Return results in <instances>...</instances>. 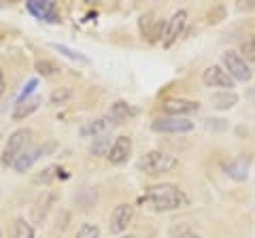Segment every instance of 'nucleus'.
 I'll list each match as a JSON object with an SVG mask.
<instances>
[{"mask_svg": "<svg viewBox=\"0 0 255 238\" xmlns=\"http://www.w3.org/2000/svg\"><path fill=\"white\" fill-rule=\"evenodd\" d=\"M41 98L38 96H32L28 100H21V102H15V111H13V119L15 121H21V119H26L28 115H32L34 111L41 107Z\"/></svg>", "mask_w": 255, "mask_h": 238, "instance_id": "obj_16", "label": "nucleus"}, {"mask_svg": "<svg viewBox=\"0 0 255 238\" xmlns=\"http://www.w3.org/2000/svg\"><path fill=\"white\" fill-rule=\"evenodd\" d=\"M119 238H136V236H119Z\"/></svg>", "mask_w": 255, "mask_h": 238, "instance_id": "obj_28", "label": "nucleus"}, {"mask_svg": "<svg viewBox=\"0 0 255 238\" xmlns=\"http://www.w3.org/2000/svg\"><path fill=\"white\" fill-rule=\"evenodd\" d=\"M36 70H38V73H41L43 77H51V75H55V73H58V66H55V64H51V62H47V60H38L36 62Z\"/></svg>", "mask_w": 255, "mask_h": 238, "instance_id": "obj_24", "label": "nucleus"}, {"mask_svg": "<svg viewBox=\"0 0 255 238\" xmlns=\"http://www.w3.org/2000/svg\"><path fill=\"white\" fill-rule=\"evenodd\" d=\"M223 170H226L228 177H232L236 181H245L247 174H249V157H236V160H232L230 164L223 166Z\"/></svg>", "mask_w": 255, "mask_h": 238, "instance_id": "obj_15", "label": "nucleus"}, {"mask_svg": "<svg viewBox=\"0 0 255 238\" xmlns=\"http://www.w3.org/2000/svg\"><path fill=\"white\" fill-rule=\"evenodd\" d=\"M36 85H38V81H36V79H30V81H28L26 85H23V90L19 92L17 102H21V100H28V98H30V94L36 90Z\"/></svg>", "mask_w": 255, "mask_h": 238, "instance_id": "obj_25", "label": "nucleus"}, {"mask_svg": "<svg viewBox=\"0 0 255 238\" xmlns=\"http://www.w3.org/2000/svg\"><path fill=\"white\" fill-rule=\"evenodd\" d=\"M202 83L206 87H217V90H221V92H232L234 79L226 73V68H221V66H209L202 73Z\"/></svg>", "mask_w": 255, "mask_h": 238, "instance_id": "obj_6", "label": "nucleus"}, {"mask_svg": "<svg viewBox=\"0 0 255 238\" xmlns=\"http://www.w3.org/2000/svg\"><path fill=\"white\" fill-rule=\"evenodd\" d=\"M26 9L34 15L36 19H43L49 23L60 21L58 6H55V2H51V0H30V2H26Z\"/></svg>", "mask_w": 255, "mask_h": 238, "instance_id": "obj_7", "label": "nucleus"}, {"mask_svg": "<svg viewBox=\"0 0 255 238\" xmlns=\"http://www.w3.org/2000/svg\"><path fill=\"white\" fill-rule=\"evenodd\" d=\"M200 109V105L194 100H185V98H168L164 102V111L172 117H183V115H189V113H196Z\"/></svg>", "mask_w": 255, "mask_h": 238, "instance_id": "obj_13", "label": "nucleus"}, {"mask_svg": "<svg viewBox=\"0 0 255 238\" xmlns=\"http://www.w3.org/2000/svg\"><path fill=\"white\" fill-rule=\"evenodd\" d=\"M51 49H55V51H58V53H62V55H66L68 60L81 62V64H90V58H87V55L79 53V51H75V49H70V47H66V45H60V43H51Z\"/></svg>", "mask_w": 255, "mask_h": 238, "instance_id": "obj_19", "label": "nucleus"}, {"mask_svg": "<svg viewBox=\"0 0 255 238\" xmlns=\"http://www.w3.org/2000/svg\"><path fill=\"white\" fill-rule=\"evenodd\" d=\"M145 200L153 211H159V213H166V211H177V209H183L187 204V196L181 192L177 185L172 183H162V185H153V187H147Z\"/></svg>", "mask_w": 255, "mask_h": 238, "instance_id": "obj_1", "label": "nucleus"}, {"mask_svg": "<svg viewBox=\"0 0 255 238\" xmlns=\"http://www.w3.org/2000/svg\"><path fill=\"white\" fill-rule=\"evenodd\" d=\"M185 21H187V11H183V9L177 11L168 19V28H166V32H164V47H170L181 36L183 28H185Z\"/></svg>", "mask_w": 255, "mask_h": 238, "instance_id": "obj_11", "label": "nucleus"}, {"mask_svg": "<svg viewBox=\"0 0 255 238\" xmlns=\"http://www.w3.org/2000/svg\"><path fill=\"white\" fill-rule=\"evenodd\" d=\"M109 149H111L109 134H107V136H98V138H94V145H92V153H94V155L109 153Z\"/></svg>", "mask_w": 255, "mask_h": 238, "instance_id": "obj_22", "label": "nucleus"}, {"mask_svg": "<svg viewBox=\"0 0 255 238\" xmlns=\"http://www.w3.org/2000/svg\"><path fill=\"white\" fill-rule=\"evenodd\" d=\"M115 121L111 117H100L96 121H87L81 128V136L83 138H98V136H107V134L113 130Z\"/></svg>", "mask_w": 255, "mask_h": 238, "instance_id": "obj_12", "label": "nucleus"}, {"mask_svg": "<svg viewBox=\"0 0 255 238\" xmlns=\"http://www.w3.org/2000/svg\"><path fill=\"white\" fill-rule=\"evenodd\" d=\"M75 238H100V230L96 224H83Z\"/></svg>", "mask_w": 255, "mask_h": 238, "instance_id": "obj_23", "label": "nucleus"}, {"mask_svg": "<svg viewBox=\"0 0 255 238\" xmlns=\"http://www.w3.org/2000/svg\"><path fill=\"white\" fill-rule=\"evenodd\" d=\"M0 238H2V232H0Z\"/></svg>", "mask_w": 255, "mask_h": 238, "instance_id": "obj_29", "label": "nucleus"}, {"mask_svg": "<svg viewBox=\"0 0 255 238\" xmlns=\"http://www.w3.org/2000/svg\"><path fill=\"white\" fill-rule=\"evenodd\" d=\"M241 53H243V60L245 62H255V34L249 36L241 45Z\"/></svg>", "mask_w": 255, "mask_h": 238, "instance_id": "obj_21", "label": "nucleus"}, {"mask_svg": "<svg viewBox=\"0 0 255 238\" xmlns=\"http://www.w3.org/2000/svg\"><path fill=\"white\" fill-rule=\"evenodd\" d=\"M53 149V145H47V147H32V149H26L17 160H15V164H13V168H15V172H26V170H30L32 168V164H34L38 157L41 155H45L47 151H51Z\"/></svg>", "mask_w": 255, "mask_h": 238, "instance_id": "obj_10", "label": "nucleus"}, {"mask_svg": "<svg viewBox=\"0 0 255 238\" xmlns=\"http://www.w3.org/2000/svg\"><path fill=\"white\" fill-rule=\"evenodd\" d=\"M4 90H6V81H4V73H2V68H0V98H2Z\"/></svg>", "mask_w": 255, "mask_h": 238, "instance_id": "obj_26", "label": "nucleus"}, {"mask_svg": "<svg viewBox=\"0 0 255 238\" xmlns=\"http://www.w3.org/2000/svg\"><path fill=\"white\" fill-rule=\"evenodd\" d=\"M221 62H223V66H226V73L232 77L234 81H243V83L251 81L253 73H251L249 64L243 60V55H238L236 51H226L223 53V58H221Z\"/></svg>", "mask_w": 255, "mask_h": 238, "instance_id": "obj_4", "label": "nucleus"}, {"mask_svg": "<svg viewBox=\"0 0 255 238\" xmlns=\"http://www.w3.org/2000/svg\"><path fill=\"white\" fill-rule=\"evenodd\" d=\"M177 166H179L177 157H172L170 153H164V151H149L140 160V170L149 174V177H159V174L172 172Z\"/></svg>", "mask_w": 255, "mask_h": 238, "instance_id": "obj_2", "label": "nucleus"}, {"mask_svg": "<svg viewBox=\"0 0 255 238\" xmlns=\"http://www.w3.org/2000/svg\"><path fill=\"white\" fill-rule=\"evenodd\" d=\"M130 155H132V140L128 138V136H117L115 142L111 145L109 153H107L109 162L115 164V166L126 164L128 160H130Z\"/></svg>", "mask_w": 255, "mask_h": 238, "instance_id": "obj_9", "label": "nucleus"}, {"mask_svg": "<svg viewBox=\"0 0 255 238\" xmlns=\"http://www.w3.org/2000/svg\"><path fill=\"white\" fill-rule=\"evenodd\" d=\"M136 115V109H132L128 102H124V100H117V102H113L111 105V113H109V117L113 119L115 123H126V121H130V119Z\"/></svg>", "mask_w": 255, "mask_h": 238, "instance_id": "obj_14", "label": "nucleus"}, {"mask_svg": "<svg viewBox=\"0 0 255 238\" xmlns=\"http://www.w3.org/2000/svg\"><path fill=\"white\" fill-rule=\"evenodd\" d=\"M151 130L153 132H164V134H185V132L194 130V121H189V119H185V117L166 115V117L153 119Z\"/></svg>", "mask_w": 255, "mask_h": 238, "instance_id": "obj_5", "label": "nucleus"}, {"mask_svg": "<svg viewBox=\"0 0 255 238\" xmlns=\"http://www.w3.org/2000/svg\"><path fill=\"white\" fill-rule=\"evenodd\" d=\"M11 238H34V230L23 217H17L13 224V234Z\"/></svg>", "mask_w": 255, "mask_h": 238, "instance_id": "obj_18", "label": "nucleus"}, {"mask_svg": "<svg viewBox=\"0 0 255 238\" xmlns=\"http://www.w3.org/2000/svg\"><path fill=\"white\" fill-rule=\"evenodd\" d=\"M211 102H213L215 109L228 111V109L238 105V94H234V92H215L211 96Z\"/></svg>", "mask_w": 255, "mask_h": 238, "instance_id": "obj_17", "label": "nucleus"}, {"mask_svg": "<svg viewBox=\"0 0 255 238\" xmlns=\"http://www.w3.org/2000/svg\"><path fill=\"white\" fill-rule=\"evenodd\" d=\"M177 238H202V236H198V234H194V232H185V234H181V236H177Z\"/></svg>", "mask_w": 255, "mask_h": 238, "instance_id": "obj_27", "label": "nucleus"}, {"mask_svg": "<svg viewBox=\"0 0 255 238\" xmlns=\"http://www.w3.org/2000/svg\"><path fill=\"white\" fill-rule=\"evenodd\" d=\"M70 96H73V90H70V87H58V90L51 92L49 102L51 105H64V102L70 100Z\"/></svg>", "mask_w": 255, "mask_h": 238, "instance_id": "obj_20", "label": "nucleus"}, {"mask_svg": "<svg viewBox=\"0 0 255 238\" xmlns=\"http://www.w3.org/2000/svg\"><path fill=\"white\" fill-rule=\"evenodd\" d=\"M30 136H32V130L30 128H19L15 130L9 140L4 142V149H2V155H0V162H2V166H13L15 160L26 151L28 142H30Z\"/></svg>", "mask_w": 255, "mask_h": 238, "instance_id": "obj_3", "label": "nucleus"}, {"mask_svg": "<svg viewBox=\"0 0 255 238\" xmlns=\"http://www.w3.org/2000/svg\"><path fill=\"white\" fill-rule=\"evenodd\" d=\"M132 217H134V206L132 204H117L113 209V213H111V224H109L111 234L126 232L128 226L132 224Z\"/></svg>", "mask_w": 255, "mask_h": 238, "instance_id": "obj_8", "label": "nucleus"}]
</instances>
